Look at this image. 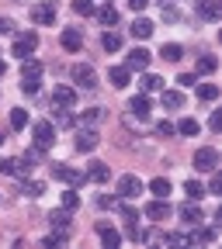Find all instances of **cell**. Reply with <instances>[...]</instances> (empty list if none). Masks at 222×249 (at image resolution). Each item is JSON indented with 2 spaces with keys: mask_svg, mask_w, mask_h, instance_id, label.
I'll return each mask as SVG.
<instances>
[{
  "mask_svg": "<svg viewBox=\"0 0 222 249\" xmlns=\"http://www.w3.org/2000/svg\"><path fill=\"white\" fill-rule=\"evenodd\" d=\"M39 76H42V62L39 59H24V66H21V90L24 93H39Z\"/></svg>",
  "mask_w": 222,
  "mask_h": 249,
  "instance_id": "6da1fadb",
  "label": "cell"
},
{
  "mask_svg": "<svg viewBox=\"0 0 222 249\" xmlns=\"http://www.w3.org/2000/svg\"><path fill=\"white\" fill-rule=\"evenodd\" d=\"M70 76H73V83L80 90H98V73H94L90 62H77V66L70 70Z\"/></svg>",
  "mask_w": 222,
  "mask_h": 249,
  "instance_id": "7a4b0ae2",
  "label": "cell"
},
{
  "mask_svg": "<svg viewBox=\"0 0 222 249\" xmlns=\"http://www.w3.org/2000/svg\"><path fill=\"white\" fill-rule=\"evenodd\" d=\"M195 170H198V173H215V170H219V152H215L212 145L195 149Z\"/></svg>",
  "mask_w": 222,
  "mask_h": 249,
  "instance_id": "3957f363",
  "label": "cell"
},
{
  "mask_svg": "<svg viewBox=\"0 0 222 249\" xmlns=\"http://www.w3.org/2000/svg\"><path fill=\"white\" fill-rule=\"evenodd\" d=\"M39 49V35L35 31H21V35L14 38V45H11V55H18V59H28L31 52Z\"/></svg>",
  "mask_w": 222,
  "mask_h": 249,
  "instance_id": "277c9868",
  "label": "cell"
},
{
  "mask_svg": "<svg viewBox=\"0 0 222 249\" xmlns=\"http://www.w3.org/2000/svg\"><path fill=\"white\" fill-rule=\"evenodd\" d=\"M142 194V180L136 177V173H125L121 180H118V197L121 201H132V197H139Z\"/></svg>",
  "mask_w": 222,
  "mask_h": 249,
  "instance_id": "5b68a950",
  "label": "cell"
},
{
  "mask_svg": "<svg viewBox=\"0 0 222 249\" xmlns=\"http://www.w3.org/2000/svg\"><path fill=\"white\" fill-rule=\"evenodd\" d=\"M31 21L35 24H56V0H42L31 7Z\"/></svg>",
  "mask_w": 222,
  "mask_h": 249,
  "instance_id": "8992f818",
  "label": "cell"
},
{
  "mask_svg": "<svg viewBox=\"0 0 222 249\" xmlns=\"http://www.w3.org/2000/svg\"><path fill=\"white\" fill-rule=\"evenodd\" d=\"M52 142H56V128H52V121H39V124H35V149H39V152H45Z\"/></svg>",
  "mask_w": 222,
  "mask_h": 249,
  "instance_id": "52a82bcc",
  "label": "cell"
},
{
  "mask_svg": "<svg viewBox=\"0 0 222 249\" xmlns=\"http://www.w3.org/2000/svg\"><path fill=\"white\" fill-rule=\"evenodd\" d=\"M195 14L202 21H219L222 18V4L219 0H195Z\"/></svg>",
  "mask_w": 222,
  "mask_h": 249,
  "instance_id": "ba28073f",
  "label": "cell"
},
{
  "mask_svg": "<svg viewBox=\"0 0 222 249\" xmlns=\"http://www.w3.org/2000/svg\"><path fill=\"white\" fill-rule=\"evenodd\" d=\"M52 177H56V180H62V183H70V187L83 183V173H80V170H73V166H66V163H52Z\"/></svg>",
  "mask_w": 222,
  "mask_h": 249,
  "instance_id": "9c48e42d",
  "label": "cell"
},
{
  "mask_svg": "<svg viewBox=\"0 0 222 249\" xmlns=\"http://www.w3.org/2000/svg\"><path fill=\"white\" fill-rule=\"evenodd\" d=\"M73 104H77V90L66 87V83H59L52 90V107H73Z\"/></svg>",
  "mask_w": 222,
  "mask_h": 249,
  "instance_id": "30bf717a",
  "label": "cell"
},
{
  "mask_svg": "<svg viewBox=\"0 0 222 249\" xmlns=\"http://www.w3.org/2000/svg\"><path fill=\"white\" fill-rule=\"evenodd\" d=\"M28 170H31V163L24 160V156H21V160H0V173H7V177H28Z\"/></svg>",
  "mask_w": 222,
  "mask_h": 249,
  "instance_id": "8fae6325",
  "label": "cell"
},
{
  "mask_svg": "<svg viewBox=\"0 0 222 249\" xmlns=\"http://www.w3.org/2000/svg\"><path fill=\"white\" fill-rule=\"evenodd\" d=\"M181 218H184V222L187 225H202L205 222V211L198 208V201H191V197H187V204H181V211H177Z\"/></svg>",
  "mask_w": 222,
  "mask_h": 249,
  "instance_id": "7c38bea8",
  "label": "cell"
},
{
  "mask_svg": "<svg viewBox=\"0 0 222 249\" xmlns=\"http://www.w3.org/2000/svg\"><path fill=\"white\" fill-rule=\"evenodd\" d=\"M98 239H101L104 249H118V246H121V235H118L108 222H98Z\"/></svg>",
  "mask_w": 222,
  "mask_h": 249,
  "instance_id": "4fadbf2b",
  "label": "cell"
},
{
  "mask_svg": "<svg viewBox=\"0 0 222 249\" xmlns=\"http://www.w3.org/2000/svg\"><path fill=\"white\" fill-rule=\"evenodd\" d=\"M59 42H62V49H66V52H80V49H83V31H80V28H66Z\"/></svg>",
  "mask_w": 222,
  "mask_h": 249,
  "instance_id": "5bb4252c",
  "label": "cell"
},
{
  "mask_svg": "<svg viewBox=\"0 0 222 249\" xmlns=\"http://www.w3.org/2000/svg\"><path fill=\"white\" fill-rule=\"evenodd\" d=\"M98 149V132L94 128H80L77 132V152H94Z\"/></svg>",
  "mask_w": 222,
  "mask_h": 249,
  "instance_id": "9a60e30c",
  "label": "cell"
},
{
  "mask_svg": "<svg viewBox=\"0 0 222 249\" xmlns=\"http://www.w3.org/2000/svg\"><path fill=\"white\" fill-rule=\"evenodd\" d=\"M146 66H149V52H146L142 45H139V49H132V52H129V59H125V70H139V73H142Z\"/></svg>",
  "mask_w": 222,
  "mask_h": 249,
  "instance_id": "2e32d148",
  "label": "cell"
},
{
  "mask_svg": "<svg viewBox=\"0 0 222 249\" xmlns=\"http://www.w3.org/2000/svg\"><path fill=\"white\" fill-rule=\"evenodd\" d=\"M167 214H170L167 197H156V201H149V204H146V218H153V222H163Z\"/></svg>",
  "mask_w": 222,
  "mask_h": 249,
  "instance_id": "e0dca14e",
  "label": "cell"
},
{
  "mask_svg": "<svg viewBox=\"0 0 222 249\" xmlns=\"http://www.w3.org/2000/svg\"><path fill=\"white\" fill-rule=\"evenodd\" d=\"M111 87L115 90H125V87H129V76H132V70H125V66H111Z\"/></svg>",
  "mask_w": 222,
  "mask_h": 249,
  "instance_id": "ac0fdd59",
  "label": "cell"
},
{
  "mask_svg": "<svg viewBox=\"0 0 222 249\" xmlns=\"http://www.w3.org/2000/svg\"><path fill=\"white\" fill-rule=\"evenodd\" d=\"M160 59H167V62H181V59H184V49H181L177 42H163V49H160Z\"/></svg>",
  "mask_w": 222,
  "mask_h": 249,
  "instance_id": "d6986e66",
  "label": "cell"
},
{
  "mask_svg": "<svg viewBox=\"0 0 222 249\" xmlns=\"http://www.w3.org/2000/svg\"><path fill=\"white\" fill-rule=\"evenodd\" d=\"M174 132H177V135H187V139H191V135H198V132H202V124H198L195 118H184L181 124H174Z\"/></svg>",
  "mask_w": 222,
  "mask_h": 249,
  "instance_id": "ffe728a7",
  "label": "cell"
},
{
  "mask_svg": "<svg viewBox=\"0 0 222 249\" xmlns=\"http://www.w3.org/2000/svg\"><path fill=\"white\" fill-rule=\"evenodd\" d=\"M49 225L59 229V232H66V229H70V211H66V208H62V211H52V214H49Z\"/></svg>",
  "mask_w": 222,
  "mask_h": 249,
  "instance_id": "44dd1931",
  "label": "cell"
},
{
  "mask_svg": "<svg viewBox=\"0 0 222 249\" xmlns=\"http://www.w3.org/2000/svg\"><path fill=\"white\" fill-rule=\"evenodd\" d=\"M129 31H132L136 38H149V35H153L156 28H153V21H146V18H136V24H132Z\"/></svg>",
  "mask_w": 222,
  "mask_h": 249,
  "instance_id": "7402d4cb",
  "label": "cell"
},
{
  "mask_svg": "<svg viewBox=\"0 0 222 249\" xmlns=\"http://www.w3.org/2000/svg\"><path fill=\"white\" fill-rule=\"evenodd\" d=\"M215 70H219V59H215V55H202L198 66H195L198 76H208V73H215Z\"/></svg>",
  "mask_w": 222,
  "mask_h": 249,
  "instance_id": "603a6c76",
  "label": "cell"
},
{
  "mask_svg": "<svg viewBox=\"0 0 222 249\" xmlns=\"http://www.w3.org/2000/svg\"><path fill=\"white\" fill-rule=\"evenodd\" d=\"M87 177H90L94 183H108V177H111V170H108L104 163H90V170H87Z\"/></svg>",
  "mask_w": 222,
  "mask_h": 249,
  "instance_id": "cb8c5ba5",
  "label": "cell"
},
{
  "mask_svg": "<svg viewBox=\"0 0 222 249\" xmlns=\"http://www.w3.org/2000/svg\"><path fill=\"white\" fill-rule=\"evenodd\" d=\"M129 111H132V114H139V118H146V114H149V97H146V93L132 97V101H129Z\"/></svg>",
  "mask_w": 222,
  "mask_h": 249,
  "instance_id": "d4e9b609",
  "label": "cell"
},
{
  "mask_svg": "<svg viewBox=\"0 0 222 249\" xmlns=\"http://www.w3.org/2000/svg\"><path fill=\"white\" fill-rule=\"evenodd\" d=\"M160 101H163V107H170V111L184 107V97H181L177 90H163V93H160Z\"/></svg>",
  "mask_w": 222,
  "mask_h": 249,
  "instance_id": "484cf974",
  "label": "cell"
},
{
  "mask_svg": "<svg viewBox=\"0 0 222 249\" xmlns=\"http://www.w3.org/2000/svg\"><path fill=\"white\" fill-rule=\"evenodd\" d=\"M149 191H153V197H167V194H170V180H167V177L149 180Z\"/></svg>",
  "mask_w": 222,
  "mask_h": 249,
  "instance_id": "4316f807",
  "label": "cell"
},
{
  "mask_svg": "<svg viewBox=\"0 0 222 249\" xmlns=\"http://www.w3.org/2000/svg\"><path fill=\"white\" fill-rule=\"evenodd\" d=\"M94 14H98V21H101V24H108V28H111V24H118V11H115L111 4H108V7H101V11H94Z\"/></svg>",
  "mask_w": 222,
  "mask_h": 249,
  "instance_id": "83f0119b",
  "label": "cell"
},
{
  "mask_svg": "<svg viewBox=\"0 0 222 249\" xmlns=\"http://www.w3.org/2000/svg\"><path fill=\"white\" fill-rule=\"evenodd\" d=\"M11 128H14V132L28 128V111H21V107H14V111H11Z\"/></svg>",
  "mask_w": 222,
  "mask_h": 249,
  "instance_id": "f1b7e54d",
  "label": "cell"
},
{
  "mask_svg": "<svg viewBox=\"0 0 222 249\" xmlns=\"http://www.w3.org/2000/svg\"><path fill=\"white\" fill-rule=\"evenodd\" d=\"M24 194H28V197H42V194H45V183H42V180H28V177H24Z\"/></svg>",
  "mask_w": 222,
  "mask_h": 249,
  "instance_id": "f546056e",
  "label": "cell"
},
{
  "mask_svg": "<svg viewBox=\"0 0 222 249\" xmlns=\"http://www.w3.org/2000/svg\"><path fill=\"white\" fill-rule=\"evenodd\" d=\"M184 194L191 197V201H202V197H205V187H202L198 180H187V183H184Z\"/></svg>",
  "mask_w": 222,
  "mask_h": 249,
  "instance_id": "4dcf8cb0",
  "label": "cell"
},
{
  "mask_svg": "<svg viewBox=\"0 0 222 249\" xmlns=\"http://www.w3.org/2000/svg\"><path fill=\"white\" fill-rule=\"evenodd\" d=\"M198 97L212 104V101L219 97V87H215V83H198Z\"/></svg>",
  "mask_w": 222,
  "mask_h": 249,
  "instance_id": "1f68e13d",
  "label": "cell"
},
{
  "mask_svg": "<svg viewBox=\"0 0 222 249\" xmlns=\"http://www.w3.org/2000/svg\"><path fill=\"white\" fill-rule=\"evenodd\" d=\"M101 45H104V52H118V49H121V35H115V31H108V35L101 38Z\"/></svg>",
  "mask_w": 222,
  "mask_h": 249,
  "instance_id": "d6a6232c",
  "label": "cell"
},
{
  "mask_svg": "<svg viewBox=\"0 0 222 249\" xmlns=\"http://www.w3.org/2000/svg\"><path fill=\"white\" fill-rule=\"evenodd\" d=\"M80 121H83V124H98V121H104V111H101V107H90V111L80 114Z\"/></svg>",
  "mask_w": 222,
  "mask_h": 249,
  "instance_id": "836d02e7",
  "label": "cell"
},
{
  "mask_svg": "<svg viewBox=\"0 0 222 249\" xmlns=\"http://www.w3.org/2000/svg\"><path fill=\"white\" fill-rule=\"evenodd\" d=\"M125 235H129L132 242H146V232H142L136 222H125Z\"/></svg>",
  "mask_w": 222,
  "mask_h": 249,
  "instance_id": "e575fe53",
  "label": "cell"
},
{
  "mask_svg": "<svg viewBox=\"0 0 222 249\" xmlns=\"http://www.w3.org/2000/svg\"><path fill=\"white\" fill-rule=\"evenodd\" d=\"M73 11H77V14H83V18H90L98 7H94V0H73Z\"/></svg>",
  "mask_w": 222,
  "mask_h": 249,
  "instance_id": "d590c367",
  "label": "cell"
},
{
  "mask_svg": "<svg viewBox=\"0 0 222 249\" xmlns=\"http://www.w3.org/2000/svg\"><path fill=\"white\" fill-rule=\"evenodd\" d=\"M139 83H142V90H146V93H149V90H160V87H163V80H160V76H153V73H146V76H142Z\"/></svg>",
  "mask_w": 222,
  "mask_h": 249,
  "instance_id": "8d00e7d4",
  "label": "cell"
},
{
  "mask_svg": "<svg viewBox=\"0 0 222 249\" xmlns=\"http://www.w3.org/2000/svg\"><path fill=\"white\" fill-rule=\"evenodd\" d=\"M62 208H66V211H77V208H80V194H77V191H66V194H62Z\"/></svg>",
  "mask_w": 222,
  "mask_h": 249,
  "instance_id": "74e56055",
  "label": "cell"
},
{
  "mask_svg": "<svg viewBox=\"0 0 222 249\" xmlns=\"http://www.w3.org/2000/svg\"><path fill=\"white\" fill-rule=\"evenodd\" d=\"M0 35H14V21L11 18H0Z\"/></svg>",
  "mask_w": 222,
  "mask_h": 249,
  "instance_id": "f35d334b",
  "label": "cell"
},
{
  "mask_svg": "<svg viewBox=\"0 0 222 249\" xmlns=\"http://www.w3.org/2000/svg\"><path fill=\"white\" fill-rule=\"evenodd\" d=\"M156 132H160L163 139H170V135H174V124H170V121H160V124H156Z\"/></svg>",
  "mask_w": 222,
  "mask_h": 249,
  "instance_id": "ab89813d",
  "label": "cell"
},
{
  "mask_svg": "<svg viewBox=\"0 0 222 249\" xmlns=\"http://www.w3.org/2000/svg\"><path fill=\"white\" fill-rule=\"evenodd\" d=\"M177 83H181V87H195V83H198V76H195V73H181V80H177Z\"/></svg>",
  "mask_w": 222,
  "mask_h": 249,
  "instance_id": "60d3db41",
  "label": "cell"
},
{
  "mask_svg": "<svg viewBox=\"0 0 222 249\" xmlns=\"http://www.w3.org/2000/svg\"><path fill=\"white\" fill-rule=\"evenodd\" d=\"M208 194H222V177H212V183H208Z\"/></svg>",
  "mask_w": 222,
  "mask_h": 249,
  "instance_id": "b9f144b4",
  "label": "cell"
},
{
  "mask_svg": "<svg viewBox=\"0 0 222 249\" xmlns=\"http://www.w3.org/2000/svg\"><path fill=\"white\" fill-rule=\"evenodd\" d=\"M208 124H212V132H219V128H222V114H219V111H215V114H212V121H208Z\"/></svg>",
  "mask_w": 222,
  "mask_h": 249,
  "instance_id": "7bdbcfd3",
  "label": "cell"
},
{
  "mask_svg": "<svg viewBox=\"0 0 222 249\" xmlns=\"http://www.w3.org/2000/svg\"><path fill=\"white\" fill-rule=\"evenodd\" d=\"M146 4H149V0H129V7H132V11H146Z\"/></svg>",
  "mask_w": 222,
  "mask_h": 249,
  "instance_id": "ee69618b",
  "label": "cell"
},
{
  "mask_svg": "<svg viewBox=\"0 0 222 249\" xmlns=\"http://www.w3.org/2000/svg\"><path fill=\"white\" fill-rule=\"evenodd\" d=\"M98 208H115V197H98Z\"/></svg>",
  "mask_w": 222,
  "mask_h": 249,
  "instance_id": "f6af8a7d",
  "label": "cell"
},
{
  "mask_svg": "<svg viewBox=\"0 0 222 249\" xmlns=\"http://www.w3.org/2000/svg\"><path fill=\"white\" fill-rule=\"evenodd\" d=\"M4 73H7V66H4V59H0V76H4Z\"/></svg>",
  "mask_w": 222,
  "mask_h": 249,
  "instance_id": "bcb514c9",
  "label": "cell"
},
{
  "mask_svg": "<svg viewBox=\"0 0 222 249\" xmlns=\"http://www.w3.org/2000/svg\"><path fill=\"white\" fill-rule=\"evenodd\" d=\"M4 142H7V139H4V132H0V145H4Z\"/></svg>",
  "mask_w": 222,
  "mask_h": 249,
  "instance_id": "7dc6e473",
  "label": "cell"
}]
</instances>
